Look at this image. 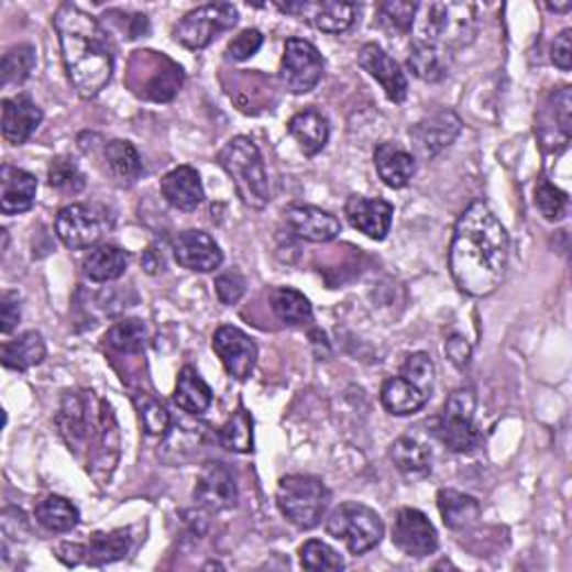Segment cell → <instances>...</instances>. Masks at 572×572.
<instances>
[{
    "mask_svg": "<svg viewBox=\"0 0 572 572\" xmlns=\"http://www.w3.org/2000/svg\"><path fill=\"white\" fill-rule=\"evenodd\" d=\"M220 443L231 452H253V418L244 407H240L220 429Z\"/></svg>",
    "mask_w": 572,
    "mask_h": 572,
    "instance_id": "40",
    "label": "cell"
},
{
    "mask_svg": "<svg viewBox=\"0 0 572 572\" xmlns=\"http://www.w3.org/2000/svg\"><path fill=\"white\" fill-rule=\"evenodd\" d=\"M21 322V298L16 292H6L0 296V331L6 336Z\"/></svg>",
    "mask_w": 572,
    "mask_h": 572,
    "instance_id": "50",
    "label": "cell"
},
{
    "mask_svg": "<svg viewBox=\"0 0 572 572\" xmlns=\"http://www.w3.org/2000/svg\"><path fill=\"white\" fill-rule=\"evenodd\" d=\"M324 75V58L311 41L289 38L279 63V84L292 95L311 92Z\"/></svg>",
    "mask_w": 572,
    "mask_h": 572,
    "instance_id": "12",
    "label": "cell"
},
{
    "mask_svg": "<svg viewBox=\"0 0 572 572\" xmlns=\"http://www.w3.org/2000/svg\"><path fill=\"white\" fill-rule=\"evenodd\" d=\"M277 10L292 14L324 34L346 32L358 16V6L340 0H298V3H277Z\"/></svg>",
    "mask_w": 572,
    "mask_h": 572,
    "instance_id": "15",
    "label": "cell"
},
{
    "mask_svg": "<svg viewBox=\"0 0 572 572\" xmlns=\"http://www.w3.org/2000/svg\"><path fill=\"white\" fill-rule=\"evenodd\" d=\"M344 215L355 231L365 233L370 240L383 242L394 222V206L385 199L351 195L344 204Z\"/></svg>",
    "mask_w": 572,
    "mask_h": 572,
    "instance_id": "21",
    "label": "cell"
},
{
    "mask_svg": "<svg viewBox=\"0 0 572 572\" xmlns=\"http://www.w3.org/2000/svg\"><path fill=\"white\" fill-rule=\"evenodd\" d=\"M69 452L92 450L88 472L106 485L119 461V427L112 407L92 392H67L56 416Z\"/></svg>",
    "mask_w": 572,
    "mask_h": 572,
    "instance_id": "3",
    "label": "cell"
},
{
    "mask_svg": "<svg viewBox=\"0 0 572 572\" xmlns=\"http://www.w3.org/2000/svg\"><path fill=\"white\" fill-rule=\"evenodd\" d=\"M182 84L184 69L164 54L143 50L130 58L128 86L139 99L166 103L175 99Z\"/></svg>",
    "mask_w": 572,
    "mask_h": 572,
    "instance_id": "7",
    "label": "cell"
},
{
    "mask_svg": "<svg viewBox=\"0 0 572 572\" xmlns=\"http://www.w3.org/2000/svg\"><path fill=\"white\" fill-rule=\"evenodd\" d=\"M378 177L389 188H405L416 175V157L396 141H383L374 153Z\"/></svg>",
    "mask_w": 572,
    "mask_h": 572,
    "instance_id": "26",
    "label": "cell"
},
{
    "mask_svg": "<svg viewBox=\"0 0 572 572\" xmlns=\"http://www.w3.org/2000/svg\"><path fill=\"white\" fill-rule=\"evenodd\" d=\"M45 355H47V346L38 331H25L14 340L3 342V349H0L3 367L14 372H30L32 367L45 361Z\"/></svg>",
    "mask_w": 572,
    "mask_h": 572,
    "instance_id": "30",
    "label": "cell"
},
{
    "mask_svg": "<svg viewBox=\"0 0 572 572\" xmlns=\"http://www.w3.org/2000/svg\"><path fill=\"white\" fill-rule=\"evenodd\" d=\"M43 121V110L25 95L3 99V139L10 146L23 143L38 130Z\"/></svg>",
    "mask_w": 572,
    "mask_h": 572,
    "instance_id": "25",
    "label": "cell"
},
{
    "mask_svg": "<svg viewBox=\"0 0 572 572\" xmlns=\"http://www.w3.org/2000/svg\"><path fill=\"white\" fill-rule=\"evenodd\" d=\"M47 179H50L52 188L63 190V193H81L84 186H86L84 173L79 170L75 160H69V157L52 160L50 170H47Z\"/></svg>",
    "mask_w": 572,
    "mask_h": 572,
    "instance_id": "45",
    "label": "cell"
},
{
    "mask_svg": "<svg viewBox=\"0 0 572 572\" xmlns=\"http://www.w3.org/2000/svg\"><path fill=\"white\" fill-rule=\"evenodd\" d=\"M262 43H264V36H262V32L260 30H244V32H240L231 43H229V47H227V56L231 58V61H246V58H251L253 54H257V50L262 47Z\"/></svg>",
    "mask_w": 572,
    "mask_h": 572,
    "instance_id": "49",
    "label": "cell"
},
{
    "mask_svg": "<svg viewBox=\"0 0 572 572\" xmlns=\"http://www.w3.org/2000/svg\"><path fill=\"white\" fill-rule=\"evenodd\" d=\"M240 21L238 8L231 3H210L188 12L173 30V36L186 50H204L220 34L233 30Z\"/></svg>",
    "mask_w": 572,
    "mask_h": 572,
    "instance_id": "11",
    "label": "cell"
},
{
    "mask_svg": "<svg viewBox=\"0 0 572 572\" xmlns=\"http://www.w3.org/2000/svg\"><path fill=\"white\" fill-rule=\"evenodd\" d=\"M212 349L220 355V361L229 376L246 381L257 363V344L249 333L233 324H224L212 333Z\"/></svg>",
    "mask_w": 572,
    "mask_h": 572,
    "instance_id": "17",
    "label": "cell"
},
{
    "mask_svg": "<svg viewBox=\"0 0 572 572\" xmlns=\"http://www.w3.org/2000/svg\"><path fill=\"white\" fill-rule=\"evenodd\" d=\"M173 400L179 409L193 416H201L212 405V389L193 367H184L177 376Z\"/></svg>",
    "mask_w": 572,
    "mask_h": 572,
    "instance_id": "35",
    "label": "cell"
},
{
    "mask_svg": "<svg viewBox=\"0 0 572 572\" xmlns=\"http://www.w3.org/2000/svg\"><path fill=\"white\" fill-rule=\"evenodd\" d=\"M286 130H289V134L298 141L300 151L307 157L320 155L327 146L329 134H331L329 119L316 108H305L298 114H294L289 125H286Z\"/></svg>",
    "mask_w": 572,
    "mask_h": 572,
    "instance_id": "28",
    "label": "cell"
},
{
    "mask_svg": "<svg viewBox=\"0 0 572 572\" xmlns=\"http://www.w3.org/2000/svg\"><path fill=\"white\" fill-rule=\"evenodd\" d=\"M358 63L365 72H370V77H374L381 88L385 90L387 99L394 103H403L409 92V84L405 72L400 65L376 43H367L358 52Z\"/></svg>",
    "mask_w": 572,
    "mask_h": 572,
    "instance_id": "22",
    "label": "cell"
},
{
    "mask_svg": "<svg viewBox=\"0 0 572 572\" xmlns=\"http://www.w3.org/2000/svg\"><path fill=\"white\" fill-rule=\"evenodd\" d=\"M106 164L114 182L123 188L134 186L143 175V160L132 141L114 139L106 146Z\"/></svg>",
    "mask_w": 572,
    "mask_h": 572,
    "instance_id": "32",
    "label": "cell"
},
{
    "mask_svg": "<svg viewBox=\"0 0 572 572\" xmlns=\"http://www.w3.org/2000/svg\"><path fill=\"white\" fill-rule=\"evenodd\" d=\"M34 517L45 530L58 532V535L72 532L81 521L79 508L65 496H56V494H50L43 501H38L34 508Z\"/></svg>",
    "mask_w": 572,
    "mask_h": 572,
    "instance_id": "34",
    "label": "cell"
},
{
    "mask_svg": "<svg viewBox=\"0 0 572 572\" xmlns=\"http://www.w3.org/2000/svg\"><path fill=\"white\" fill-rule=\"evenodd\" d=\"M271 309L286 324H305L314 318V307L309 298L292 286H277L271 292Z\"/></svg>",
    "mask_w": 572,
    "mask_h": 572,
    "instance_id": "38",
    "label": "cell"
},
{
    "mask_svg": "<svg viewBox=\"0 0 572 572\" xmlns=\"http://www.w3.org/2000/svg\"><path fill=\"white\" fill-rule=\"evenodd\" d=\"M446 353L450 361L457 365V367H465L470 363V355H472V349L468 344V340L459 333L450 336V340L446 342Z\"/></svg>",
    "mask_w": 572,
    "mask_h": 572,
    "instance_id": "52",
    "label": "cell"
},
{
    "mask_svg": "<svg viewBox=\"0 0 572 572\" xmlns=\"http://www.w3.org/2000/svg\"><path fill=\"white\" fill-rule=\"evenodd\" d=\"M416 3H403V0H394V3H383L378 8V21L385 30L396 34H409L416 23Z\"/></svg>",
    "mask_w": 572,
    "mask_h": 572,
    "instance_id": "46",
    "label": "cell"
},
{
    "mask_svg": "<svg viewBox=\"0 0 572 572\" xmlns=\"http://www.w3.org/2000/svg\"><path fill=\"white\" fill-rule=\"evenodd\" d=\"M146 338H148L146 324L136 318L121 320L106 333L108 346H112L119 353H132V355L143 351V346H146Z\"/></svg>",
    "mask_w": 572,
    "mask_h": 572,
    "instance_id": "41",
    "label": "cell"
},
{
    "mask_svg": "<svg viewBox=\"0 0 572 572\" xmlns=\"http://www.w3.org/2000/svg\"><path fill=\"white\" fill-rule=\"evenodd\" d=\"M284 220L300 240L314 244H324L340 235V220L336 215L316 206H302V204L286 206Z\"/></svg>",
    "mask_w": 572,
    "mask_h": 572,
    "instance_id": "23",
    "label": "cell"
},
{
    "mask_svg": "<svg viewBox=\"0 0 572 572\" xmlns=\"http://www.w3.org/2000/svg\"><path fill=\"white\" fill-rule=\"evenodd\" d=\"M63 65L72 88L81 99H95L110 84L114 47L106 28L81 8L63 3L54 14Z\"/></svg>",
    "mask_w": 572,
    "mask_h": 572,
    "instance_id": "2",
    "label": "cell"
},
{
    "mask_svg": "<svg viewBox=\"0 0 572 572\" xmlns=\"http://www.w3.org/2000/svg\"><path fill=\"white\" fill-rule=\"evenodd\" d=\"M218 164L231 177L238 197L253 210H262L268 199V177L264 160L255 141L249 136H233L218 155Z\"/></svg>",
    "mask_w": 572,
    "mask_h": 572,
    "instance_id": "5",
    "label": "cell"
},
{
    "mask_svg": "<svg viewBox=\"0 0 572 572\" xmlns=\"http://www.w3.org/2000/svg\"><path fill=\"white\" fill-rule=\"evenodd\" d=\"M435 374H437L435 361L425 351H416V353L407 355V361L400 367V376H405L407 381H411L418 387L429 389V392H432V385H435Z\"/></svg>",
    "mask_w": 572,
    "mask_h": 572,
    "instance_id": "47",
    "label": "cell"
},
{
    "mask_svg": "<svg viewBox=\"0 0 572 572\" xmlns=\"http://www.w3.org/2000/svg\"><path fill=\"white\" fill-rule=\"evenodd\" d=\"M275 501L286 521L300 530H314L329 510L331 492L318 476L289 474L279 479Z\"/></svg>",
    "mask_w": 572,
    "mask_h": 572,
    "instance_id": "6",
    "label": "cell"
},
{
    "mask_svg": "<svg viewBox=\"0 0 572 572\" xmlns=\"http://www.w3.org/2000/svg\"><path fill=\"white\" fill-rule=\"evenodd\" d=\"M535 204L548 222H561L568 212V195L548 179H539L535 188Z\"/></svg>",
    "mask_w": 572,
    "mask_h": 572,
    "instance_id": "44",
    "label": "cell"
},
{
    "mask_svg": "<svg viewBox=\"0 0 572 572\" xmlns=\"http://www.w3.org/2000/svg\"><path fill=\"white\" fill-rule=\"evenodd\" d=\"M38 182L32 173L6 164L0 168V210L3 215L28 212L36 201Z\"/></svg>",
    "mask_w": 572,
    "mask_h": 572,
    "instance_id": "24",
    "label": "cell"
},
{
    "mask_svg": "<svg viewBox=\"0 0 572 572\" xmlns=\"http://www.w3.org/2000/svg\"><path fill=\"white\" fill-rule=\"evenodd\" d=\"M132 400L136 405L143 432L148 437H166L170 429V414L166 411V407L148 394H136L132 396Z\"/></svg>",
    "mask_w": 572,
    "mask_h": 572,
    "instance_id": "42",
    "label": "cell"
},
{
    "mask_svg": "<svg viewBox=\"0 0 572 572\" xmlns=\"http://www.w3.org/2000/svg\"><path fill=\"white\" fill-rule=\"evenodd\" d=\"M130 264V253L117 244H99L84 260V273L92 282L119 279Z\"/></svg>",
    "mask_w": 572,
    "mask_h": 572,
    "instance_id": "33",
    "label": "cell"
},
{
    "mask_svg": "<svg viewBox=\"0 0 572 572\" xmlns=\"http://www.w3.org/2000/svg\"><path fill=\"white\" fill-rule=\"evenodd\" d=\"M439 513L443 517V524L450 530H465L481 517L479 501L470 494L457 492V490H441L439 492Z\"/></svg>",
    "mask_w": 572,
    "mask_h": 572,
    "instance_id": "36",
    "label": "cell"
},
{
    "mask_svg": "<svg viewBox=\"0 0 572 572\" xmlns=\"http://www.w3.org/2000/svg\"><path fill=\"white\" fill-rule=\"evenodd\" d=\"M407 67L414 72V77L427 84H439L446 79L450 69V52L429 45L422 41H411V50L407 56Z\"/></svg>",
    "mask_w": 572,
    "mask_h": 572,
    "instance_id": "31",
    "label": "cell"
},
{
    "mask_svg": "<svg viewBox=\"0 0 572 572\" xmlns=\"http://www.w3.org/2000/svg\"><path fill=\"white\" fill-rule=\"evenodd\" d=\"M162 195L164 199L184 212L197 210V206L204 201V184L199 173L193 166H179L170 170L162 179Z\"/></svg>",
    "mask_w": 572,
    "mask_h": 572,
    "instance_id": "27",
    "label": "cell"
},
{
    "mask_svg": "<svg viewBox=\"0 0 572 572\" xmlns=\"http://www.w3.org/2000/svg\"><path fill=\"white\" fill-rule=\"evenodd\" d=\"M215 294H218L220 302L231 307L238 305L242 300V296L246 294V279L240 273H224L218 279H215Z\"/></svg>",
    "mask_w": 572,
    "mask_h": 572,
    "instance_id": "48",
    "label": "cell"
},
{
    "mask_svg": "<svg viewBox=\"0 0 572 572\" xmlns=\"http://www.w3.org/2000/svg\"><path fill=\"white\" fill-rule=\"evenodd\" d=\"M474 394L470 389H459L446 403L441 416L435 420V437L457 454H468L479 448L481 435L474 422Z\"/></svg>",
    "mask_w": 572,
    "mask_h": 572,
    "instance_id": "10",
    "label": "cell"
},
{
    "mask_svg": "<svg viewBox=\"0 0 572 572\" xmlns=\"http://www.w3.org/2000/svg\"><path fill=\"white\" fill-rule=\"evenodd\" d=\"M114 227L112 212L99 204H69L56 215V235L67 249L97 246Z\"/></svg>",
    "mask_w": 572,
    "mask_h": 572,
    "instance_id": "9",
    "label": "cell"
},
{
    "mask_svg": "<svg viewBox=\"0 0 572 572\" xmlns=\"http://www.w3.org/2000/svg\"><path fill=\"white\" fill-rule=\"evenodd\" d=\"M394 546L407 557H429L439 550V532L435 524L416 508H400L392 526Z\"/></svg>",
    "mask_w": 572,
    "mask_h": 572,
    "instance_id": "16",
    "label": "cell"
},
{
    "mask_svg": "<svg viewBox=\"0 0 572 572\" xmlns=\"http://www.w3.org/2000/svg\"><path fill=\"white\" fill-rule=\"evenodd\" d=\"M34 65H36V50L30 43L10 47L3 54V67H0V72H3V86L10 88V86L25 84L32 75Z\"/></svg>",
    "mask_w": 572,
    "mask_h": 572,
    "instance_id": "39",
    "label": "cell"
},
{
    "mask_svg": "<svg viewBox=\"0 0 572 572\" xmlns=\"http://www.w3.org/2000/svg\"><path fill=\"white\" fill-rule=\"evenodd\" d=\"M461 119L452 110H441L432 117H427L418 121L416 125L409 128V139L414 157L429 162L437 155H441L446 148H450L461 134Z\"/></svg>",
    "mask_w": 572,
    "mask_h": 572,
    "instance_id": "14",
    "label": "cell"
},
{
    "mask_svg": "<svg viewBox=\"0 0 572 572\" xmlns=\"http://www.w3.org/2000/svg\"><path fill=\"white\" fill-rule=\"evenodd\" d=\"M392 461H394L396 470L409 481L422 479L432 472V452H429L427 446H422L420 441H416L411 437H400L392 446Z\"/></svg>",
    "mask_w": 572,
    "mask_h": 572,
    "instance_id": "37",
    "label": "cell"
},
{
    "mask_svg": "<svg viewBox=\"0 0 572 572\" xmlns=\"http://www.w3.org/2000/svg\"><path fill=\"white\" fill-rule=\"evenodd\" d=\"M300 563L305 570H311V572H329V570L344 568L342 557L329 543H324L320 539H309L300 548Z\"/></svg>",
    "mask_w": 572,
    "mask_h": 572,
    "instance_id": "43",
    "label": "cell"
},
{
    "mask_svg": "<svg viewBox=\"0 0 572 572\" xmlns=\"http://www.w3.org/2000/svg\"><path fill=\"white\" fill-rule=\"evenodd\" d=\"M510 238L487 204H470L454 227L450 273L459 289L474 298L494 294L508 271Z\"/></svg>",
    "mask_w": 572,
    "mask_h": 572,
    "instance_id": "1",
    "label": "cell"
},
{
    "mask_svg": "<svg viewBox=\"0 0 572 572\" xmlns=\"http://www.w3.org/2000/svg\"><path fill=\"white\" fill-rule=\"evenodd\" d=\"M539 139L550 153H561L570 143L572 130V92L570 86L554 90L541 108L539 114Z\"/></svg>",
    "mask_w": 572,
    "mask_h": 572,
    "instance_id": "18",
    "label": "cell"
},
{
    "mask_svg": "<svg viewBox=\"0 0 572 572\" xmlns=\"http://www.w3.org/2000/svg\"><path fill=\"white\" fill-rule=\"evenodd\" d=\"M132 537L130 530H112V532H95L88 543H61L58 559L65 565H106L123 559L130 552Z\"/></svg>",
    "mask_w": 572,
    "mask_h": 572,
    "instance_id": "13",
    "label": "cell"
},
{
    "mask_svg": "<svg viewBox=\"0 0 572 572\" xmlns=\"http://www.w3.org/2000/svg\"><path fill=\"white\" fill-rule=\"evenodd\" d=\"M193 494L197 504L210 513L231 510L238 504L235 479L220 461H210L201 468Z\"/></svg>",
    "mask_w": 572,
    "mask_h": 572,
    "instance_id": "19",
    "label": "cell"
},
{
    "mask_svg": "<svg viewBox=\"0 0 572 572\" xmlns=\"http://www.w3.org/2000/svg\"><path fill=\"white\" fill-rule=\"evenodd\" d=\"M429 396H432V392L418 387L400 374L387 378L381 389V403L392 416H409L420 411L429 403Z\"/></svg>",
    "mask_w": 572,
    "mask_h": 572,
    "instance_id": "29",
    "label": "cell"
},
{
    "mask_svg": "<svg viewBox=\"0 0 572 572\" xmlns=\"http://www.w3.org/2000/svg\"><path fill=\"white\" fill-rule=\"evenodd\" d=\"M329 537L342 541L351 554H365L374 550L385 537V524L376 510L363 504H340L327 519Z\"/></svg>",
    "mask_w": 572,
    "mask_h": 572,
    "instance_id": "8",
    "label": "cell"
},
{
    "mask_svg": "<svg viewBox=\"0 0 572 572\" xmlns=\"http://www.w3.org/2000/svg\"><path fill=\"white\" fill-rule=\"evenodd\" d=\"M546 8L550 12H568L572 8V3H563V6H554V3H546Z\"/></svg>",
    "mask_w": 572,
    "mask_h": 572,
    "instance_id": "54",
    "label": "cell"
},
{
    "mask_svg": "<svg viewBox=\"0 0 572 572\" xmlns=\"http://www.w3.org/2000/svg\"><path fill=\"white\" fill-rule=\"evenodd\" d=\"M164 255H160L157 253V249L155 246H151L148 251H146V255H143V268H146L148 273H160V271H164Z\"/></svg>",
    "mask_w": 572,
    "mask_h": 572,
    "instance_id": "53",
    "label": "cell"
},
{
    "mask_svg": "<svg viewBox=\"0 0 572 572\" xmlns=\"http://www.w3.org/2000/svg\"><path fill=\"white\" fill-rule=\"evenodd\" d=\"M552 63L561 69L568 72L572 65V30H563L554 43H552V54H550Z\"/></svg>",
    "mask_w": 572,
    "mask_h": 572,
    "instance_id": "51",
    "label": "cell"
},
{
    "mask_svg": "<svg viewBox=\"0 0 572 572\" xmlns=\"http://www.w3.org/2000/svg\"><path fill=\"white\" fill-rule=\"evenodd\" d=\"M416 38L446 52L468 45L476 34V8L465 3L418 6Z\"/></svg>",
    "mask_w": 572,
    "mask_h": 572,
    "instance_id": "4",
    "label": "cell"
},
{
    "mask_svg": "<svg viewBox=\"0 0 572 572\" xmlns=\"http://www.w3.org/2000/svg\"><path fill=\"white\" fill-rule=\"evenodd\" d=\"M173 257L179 266L195 273H212L224 262L220 244L204 231H184L173 240Z\"/></svg>",
    "mask_w": 572,
    "mask_h": 572,
    "instance_id": "20",
    "label": "cell"
}]
</instances>
